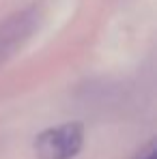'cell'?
Returning a JSON list of instances; mask_svg holds the SVG:
<instances>
[{"instance_id": "obj_2", "label": "cell", "mask_w": 157, "mask_h": 159, "mask_svg": "<svg viewBox=\"0 0 157 159\" xmlns=\"http://www.w3.org/2000/svg\"><path fill=\"white\" fill-rule=\"evenodd\" d=\"M30 20H32L30 15L22 13L17 17H11L4 26H0V62L30 32Z\"/></svg>"}, {"instance_id": "obj_3", "label": "cell", "mask_w": 157, "mask_h": 159, "mask_svg": "<svg viewBox=\"0 0 157 159\" xmlns=\"http://www.w3.org/2000/svg\"><path fill=\"white\" fill-rule=\"evenodd\" d=\"M140 159H157V155H155V146L151 144V146L146 148V153H144V155H142Z\"/></svg>"}, {"instance_id": "obj_1", "label": "cell", "mask_w": 157, "mask_h": 159, "mask_svg": "<svg viewBox=\"0 0 157 159\" xmlns=\"http://www.w3.org/2000/svg\"><path fill=\"white\" fill-rule=\"evenodd\" d=\"M84 144V129L80 123H65L41 131L35 140L37 159H73Z\"/></svg>"}]
</instances>
